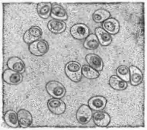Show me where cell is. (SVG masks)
<instances>
[{"label":"cell","instance_id":"obj_1","mask_svg":"<svg viewBox=\"0 0 147 130\" xmlns=\"http://www.w3.org/2000/svg\"><path fill=\"white\" fill-rule=\"evenodd\" d=\"M65 74L72 82L78 83L82 80V66L77 61H70L65 66Z\"/></svg>","mask_w":147,"mask_h":130},{"label":"cell","instance_id":"obj_2","mask_svg":"<svg viewBox=\"0 0 147 130\" xmlns=\"http://www.w3.org/2000/svg\"><path fill=\"white\" fill-rule=\"evenodd\" d=\"M45 89L49 95L55 98H63L66 92V89L63 84L55 80L47 82L46 84Z\"/></svg>","mask_w":147,"mask_h":130},{"label":"cell","instance_id":"obj_3","mask_svg":"<svg viewBox=\"0 0 147 130\" xmlns=\"http://www.w3.org/2000/svg\"><path fill=\"white\" fill-rule=\"evenodd\" d=\"M28 50L34 56H43L48 52L49 44L45 39H39L28 45Z\"/></svg>","mask_w":147,"mask_h":130},{"label":"cell","instance_id":"obj_4","mask_svg":"<svg viewBox=\"0 0 147 130\" xmlns=\"http://www.w3.org/2000/svg\"><path fill=\"white\" fill-rule=\"evenodd\" d=\"M70 34L74 39L84 40L90 35V28L84 23H76L71 27Z\"/></svg>","mask_w":147,"mask_h":130},{"label":"cell","instance_id":"obj_5","mask_svg":"<svg viewBox=\"0 0 147 130\" xmlns=\"http://www.w3.org/2000/svg\"><path fill=\"white\" fill-rule=\"evenodd\" d=\"M76 119L79 124L85 125L88 124L92 119V112L89 105L83 104L77 110L76 113Z\"/></svg>","mask_w":147,"mask_h":130},{"label":"cell","instance_id":"obj_6","mask_svg":"<svg viewBox=\"0 0 147 130\" xmlns=\"http://www.w3.org/2000/svg\"><path fill=\"white\" fill-rule=\"evenodd\" d=\"M42 36V28L36 25H33L24 33L23 39L26 44H30L39 40Z\"/></svg>","mask_w":147,"mask_h":130},{"label":"cell","instance_id":"obj_7","mask_svg":"<svg viewBox=\"0 0 147 130\" xmlns=\"http://www.w3.org/2000/svg\"><path fill=\"white\" fill-rule=\"evenodd\" d=\"M47 108L52 113L55 115L63 114L66 109L65 103L61 99L55 97H53L47 101Z\"/></svg>","mask_w":147,"mask_h":130},{"label":"cell","instance_id":"obj_8","mask_svg":"<svg viewBox=\"0 0 147 130\" xmlns=\"http://www.w3.org/2000/svg\"><path fill=\"white\" fill-rule=\"evenodd\" d=\"M2 77L4 82L10 85L19 84L23 82V78H24L22 74L9 68L4 71Z\"/></svg>","mask_w":147,"mask_h":130},{"label":"cell","instance_id":"obj_9","mask_svg":"<svg viewBox=\"0 0 147 130\" xmlns=\"http://www.w3.org/2000/svg\"><path fill=\"white\" fill-rule=\"evenodd\" d=\"M107 100L103 96L97 95L91 97L88 101V105L92 111H103L107 106Z\"/></svg>","mask_w":147,"mask_h":130},{"label":"cell","instance_id":"obj_10","mask_svg":"<svg viewBox=\"0 0 147 130\" xmlns=\"http://www.w3.org/2000/svg\"><path fill=\"white\" fill-rule=\"evenodd\" d=\"M94 124L99 127H107L111 122V117L107 112L96 111L92 114Z\"/></svg>","mask_w":147,"mask_h":130},{"label":"cell","instance_id":"obj_11","mask_svg":"<svg viewBox=\"0 0 147 130\" xmlns=\"http://www.w3.org/2000/svg\"><path fill=\"white\" fill-rule=\"evenodd\" d=\"M102 28L110 35H116L120 29L119 22L114 17H109L102 23Z\"/></svg>","mask_w":147,"mask_h":130},{"label":"cell","instance_id":"obj_12","mask_svg":"<svg viewBox=\"0 0 147 130\" xmlns=\"http://www.w3.org/2000/svg\"><path fill=\"white\" fill-rule=\"evenodd\" d=\"M19 126L22 128H28L33 124V117L28 111L20 109L18 111Z\"/></svg>","mask_w":147,"mask_h":130},{"label":"cell","instance_id":"obj_13","mask_svg":"<svg viewBox=\"0 0 147 130\" xmlns=\"http://www.w3.org/2000/svg\"><path fill=\"white\" fill-rule=\"evenodd\" d=\"M7 66L8 68L11 69L13 71L23 74L26 71V65L23 60L18 57H11L8 59L7 62Z\"/></svg>","mask_w":147,"mask_h":130},{"label":"cell","instance_id":"obj_14","mask_svg":"<svg viewBox=\"0 0 147 130\" xmlns=\"http://www.w3.org/2000/svg\"><path fill=\"white\" fill-rule=\"evenodd\" d=\"M85 60L90 66L96 69L98 72L103 71L104 64H103V60L99 55L94 53L88 54L85 56Z\"/></svg>","mask_w":147,"mask_h":130},{"label":"cell","instance_id":"obj_15","mask_svg":"<svg viewBox=\"0 0 147 130\" xmlns=\"http://www.w3.org/2000/svg\"><path fill=\"white\" fill-rule=\"evenodd\" d=\"M129 71H130V81L131 85L133 86H138L141 84L143 82V76L141 71L135 66H130L129 67Z\"/></svg>","mask_w":147,"mask_h":130},{"label":"cell","instance_id":"obj_16","mask_svg":"<svg viewBox=\"0 0 147 130\" xmlns=\"http://www.w3.org/2000/svg\"><path fill=\"white\" fill-rule=\"evenodd\" d=\"M50 16L53 19L58 21H64L68 19V13L66 9L58 4H53Z\"/></svg>","mask_w":147,"mask_h":130},{"label":"cell","instance_id":"obj_17","mask_svg":"<svg viewBox=\"0 0 147 130\" xmlns=\"http://www.w3.org/2000/svg\"><path fill=\"white\" fill-rule=\"evenodd\" d=\"M47 28L51 33L59 34L66 31V24L64 21L53 19L47 23Z\"/></svg>","mask_w":147,"mask_h":130},{"label":"cell","instance_id":"obj_18","mask_svg":"<svg viewBox=\"0 0 147 130\" xmlns=\"http://www.w3.org/2000/svg\"><path fill=\"white\" fill-rule=\"evenodd\" d=\"M95 34L96 35L98 38V40L99 42V44L103 47H107L109 46L112 42V38L111 35L107 33L106 31L103 29L101 27H98L95 29Z\"/></svg>","mask_w":147,"mask_h":130},{"label":"cell","instance_id":"obj_19","mask_svg":"<svg viewBox=\"0 0 147 130\" xmlns=\"http://www.w3.org/2000/svg\"><path fill=\"white\" fill-rule=\"evenodd\" d=\"M4 121L7 125L10 127L17 128L19 127L18 113L14 111L13 110H9L5 112L4 115Z\"/></svg>","mask_w":147,"mask_h":130},{"label":"cell","instance_id":"obj_20","mask_svg":"<svg viewBox=\"0 0 147 130\" xmlns=\"http://www.w3.org/2000/svg\"><path fill=\"white\" fill-rule=\"evenodd\" d=\"M109 84L112 89L118 91L125 90L127 87V82L122 80L117 75H112L109 80Z\"/></svg>","mask_w":147,"mask_h":130},{"label":"cell","instance_id":"obj_21","mask_svg":"<svg viewBox=\"0 0 147 130\" xmlns=\"http://www.w3.org/2000/svg\"><path fill=\"white\" fill-rule=\"evenodd\" d=\"M50 2H41L36 5V11L39 17L42 19H47L50 16L52 9Z\"/></svg>","mask_w":147,"mask_h":130},{"label":"cell","instance_id":"obj_22","mask_svg":"<svg viewBox=\"0 0 147 130\" xmlns=\"http://www.w3.org/2000/svg\"><path fill=\"white\" fill-rule=\"evenodd\" d=\"M111 17V13L105 9H98L92 14V20L96 23H103Z\"/></svg>","mask_w":147,"mask_h":130},{"label":"cell","instance_id":"obj_23","mask_svg":"<svg viewBox=\"0 0 147 130\" xmlns=\"http://www.w3.org/2000/svg\"><path fill=\"white\" fill-rule=\"evenodd\" d=\"M99 42L98 40V38L95 34H90L86 39H85V42L83 43V46L87 50H96L99 47Z\"/></svg>","mask_w":147,"mask_h":130},{"label":"cell","instance_id":"obj_24","mask_svg":"<svg viewBox=\"0 0 147 130\" xmlns=\"http://www.w3.org/2000/svg\"><path fill=\"white\" fill-rule=\"evenodd\" d=\"M82 73L83 76L88 79L91 80L98 78L100 76L98 71L90 66L89 65H84L82 66Z\"/></svg>","mask_w":147,"mask_h":130},{"label":"cell","instance_id":"obj_25","mask_svg":"<svg viewBox=\"0 0 147 130\" xmlns=\"http://www.w3.org/2000/svg\"><path fill=\"white\" fill-rule=\"evenodd\" d=\"M116 74L118 77L122 78L126 82H129L130 81V71L127 66L121 65L118 66L117 68L116 69Z\"/></svg>","mask_w":147,"mask_h":130}]
</instances>
